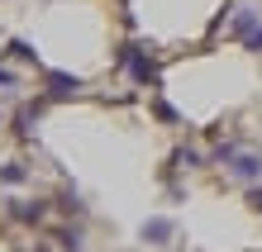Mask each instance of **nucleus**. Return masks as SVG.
I'll use <instances>...</instances> for the list:
<instances>
[{
	"mask_svg": "<svg viewBox=\"0 0 262 252\" xmlns=\"http://www.w3.org/2000/svg\"><path fill=\"white\" fill-rule=\"evenodd\" d=\"M167 233H172V228H167L162 219H152V224H143V238H167Z\"/></svg>",
	"mask_w": 262,
	"mask_h": 252,
	"instance_id": "nucleus-1",
	"label": "nucleus"
}]
</instances>
